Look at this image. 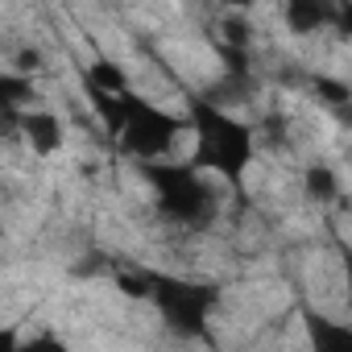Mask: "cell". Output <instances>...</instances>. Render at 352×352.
Listing matches in <instances>:
<instances>
[{"label": "cell", "mask_w": 352, "mask_h": 352, "mask_svg": "<svg viewBox=\"0 0 352 352\" xmlns=\"http://www.w3.org/2000/svg\"><path fill=\"white\" fill-rule=\"evenodd\" d=\"M91 104L104 116V129L112 133L116 149L129 162L170 157L174 153V141H179V133L187 124L183 116H170L166 108H157L145 96H137L133 87L129 91H116V96H91Z\"/></svg>", "instance_id": "cell-1"}, {"label": "cell", "mask_w": 352, "mask_h": 352, "mask_svg": "<svg viewBox=\"0 0 352 352\" xmlns=\"http://www.w3.org/2000/svg\"><path fill=\"white\" fill-rule=\"evenodd\" d=\"M187 124L195 129V157L191 162L199 170L220 174L224 183L241 187L253 157H257L253 129L245 120H236L232 112H224L216 100H204V96L187 100Z\"/></svg>", "instance_id": "cell-2"}, {"label": "cell", "mask_w": 352, "mask_h": 352, "mask_svg": "<svg viewBox=\"0 0 352 352\" xmlns=\"http://www.w3.org/2000/svg\"><path fill=\"white\" fill-rule=\"evenodd\" d=\"M137 174L149 183L157 212L170 224L183 228H208L220 216V191L199 174L195 162H174V157H157V162H137Z\"/></svg>", "instance_id": "cell-3"}, {"label": "cell", "mask_w": 352, "mask_h": 352, "mask_svg": "<svg viewBox=\"0 0 352 352\" xmlns=\"http://www.w3.org/2000/svg\"><path fill=\"white\" fill-rule=\"evenodd\" d=\"M153 307L162 311L166 327L174 336H199L220 302V290L212 282H195V278H174V274H153V290H149Z\"/></svg>", "instance_id": "cell-4"}, {"label": "cell", "mask_w": 352, "mask_h": 352, "mask_svg": "<svg viewBox=\"0 0 352 352\" xmlns=\"http://www.w3.org/2000/svg\"><path fill=\"white\" fill-rule=\"evenodd\" d=\"M336 9H340V0H286L282 17L294 38H311L323 25H336Z\"/></svg>", "instance_id": "cell-5"}, {"label": "cell", "mask_w": 352, "mask_h": 352, "mask_svg": "<svg viewBox=\"0 0 352 352\" xmlns=\"http://www.w3.org/2000/svg\"><path fill=\"white\" fill-rule=\"evenodd\" d=\"M302 327L319 352H352V323H336L319 311H302Z\"/></svg>", "instance_id": "cell-6"}, {"label": "cell", "mask_w": 352, "mask_h": 352, "mask_svg": "<svg viewBox=\"0 0 352 352\" xmlns=\"http://www.w3.org/2000/svg\"><path fill=\"white\" fill-rule=\"evenodd\" d=\"M21 133H25L30 149L42 153V157H50V153L63 149V120L54 112H25L21 116Z\"/></svg>", "instance_id": "cell-7"}, {"label": "cell", "mask_w": 352, "mask_h": 352, "mask_svg": "<svg viewBox=\"0 0 352 352\" xmlns=\"http://www.w3.org/2000/svg\"><path fill=\"white\" fill-rule=\"evenodd\" d=\"M83 87H87V96H116V91H129V75H124L120 63L96 58L83 71Z\"/></svg>", "instance_id": "cell-8"}, {"label": "cell", "mask_w": 352, "mask_h": 352, "mask_svg": "<svg viewBox=\"0 0 352 352\" xmlns=\"http://www.w3.org/2000/svg\"><path fill=\"white\" fill-rule=\"evenodd\" d=\"M302 187H307V195H311L315 204H331V199L340 195V179H336L331 166H311V170L302 174Z\"/></svg>", "instance_id": "cell-9"}, {"label": "cell", "mask_w": 352, "mask_h": 352, "mask_svg": "<svg viewBox=\"0 0 352 352\" xmlns=\"http://www.w3.org/2000/svg\"><path fill=\"white\" fill-rule=\"evenodd\" d=\"M116 290H120V294H133V298H149V290H153V270L133 265V270L116 274Z\"/></svg>", "instance_id": "cell-10"}, {"label": "cell", "mask_w": 352, "mask_h": 352, "mask_svg": "<svg viewBox=\"0 0 352 352\" xmlns=\"http://www.w3.org/2000/svg\"><path fill=\"white\" fill-rule=\"evenodd\" d=\"M311 87H315V96L323 100V104H336V108H344V104H352V87L348 83H340V79H311Z\"/></svg>", "instance_id": "cell-11"}, {"label": "cell", "mask_w": 352, "mask_h": 352, "mask_svg": "<svg viewBox=\"0 0 352 352\" xmlns=\"http://www.w3.org/2000/svg\"><path fill=\"white\" fill-rule=\"evenodd\" d=\"M30 91H34V87H30V79H21V75H13V71L0 75V96H5L9 112H17V100H25Z\"/></svg>", "instance_id": "cell-12"}, {"label": "cell", "mask_w": 352, "mask_h": 352, "mask_svg": "<svg viewBox=\"0 0 352 352\" xmlns=\"http://www.w3.org/2000/svg\"><path fill=\"white\" fill-rule=\"evenodd\" d=\"M336 30L352 42V0H340V9H336Z\"/></svg>", "instance_id": "cell-13"}, {"label": "cell", "mask_w": 352, "mask_h": 352, "mask_svg": "<svg viewBox=\"0 0 352 352\" xmlns=\"http://www.w3.org/2000/svg\"><path fill=\"white\" fill-rule=\"evenodd\" d=\"M340 261H344V294H348V311H352V249L348 245H340Z\"/></svg>", "instance_id": "cell-14"}, {"label": "cell", "mask_w": 352, "mask_h": 352, "mask_svg": "<svg viewBox=\"0 0 352 352\" xmlns=\"http://www.w3.org/2000/svg\"><path fill=\"white\" fill-rule=\"evenodd\" d=\"M220 5H224V9H249L253 0H220Z\"/></svg>", "instance_id": "cell-15"}]
</instances>
